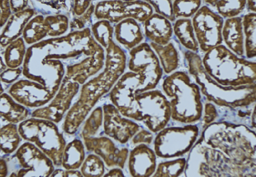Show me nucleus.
Returning a JSON list of instances; mask_svg holds the SVG:
<instances>
[{"label": "nucleus", "instance_id": "1", "mask_svg": "<svg viewBox=\"0 0 256 177\" xmlns=\"http://www.w3.org/2000/svg\"><path fill=\"white\" fill-rule=\"evenodd\" d=\"M223 18L208 6L200 8L192 20L198 45L204 52L221 45Z\"/></svg>", "mask_w": 256, "mask_h": 177}, {"label": "nucleus", "instance_id": "2", "mask_svg": "<svg viewBox=\"0 0 256 177\" xmlns=\"http://www.w3.org/2000/svg\"><path fill=\"white\" fill-rule=\"evenodd\" d=\"M145 34L148 39L158 45H168L171 39L172 30L168 19L154 14L144 22Z\"/></svg>", "mask_w": 256, "mask_h": 177}, {"label": "nucleus", "instance_id": "3", "mask_svg": "<svg viewBox=\"0 0 256 177\" xmlns=\"http://www.w3.org/2000/svg\"><path fill=\"white\" fill-rule=\"evenodd\" d=\"M242 18L235 17L228 18L224 23L222 29V40L230 49L238 55L244 54V32Z\"/></svg>", "mask_w": 256, "mask_h": 177}, {"label": "nucleus", "instance_id": "4", "mask_svg": "<svg viewBox=\"0 0 256 177\" xmlns=\"http://www.w3.org/2000/svg\"><path fill=\"white\" fill-rule=\"evenodd\" d=\"M174 30L178 39L186 48L197 51L199 45L195 37L194 29L190 19H180L175 23Z\"/></svg>", "mask_w": 256, "mask_h": 177}, {"label": "nucleus", "instance_id": "5", "mask_svg": "<svg viewBox=\"0 0 256 177\" xmlns=\"http://www.w3.org/2000/svg\"><path fill=\"white\" fill-rule=\"evenodd\" d=\"M243 30L246 37L245 47L249 58L256 54V14L248 13L242 19Z\"/></svg>", "mask_w": 256, "mask_h": 177}, {"label": "nucleus", "instance_id": "6", "mask_svg": "<svg viewBox=\"0 0 256 177\" xmlns=\"http://www.w3.org/2000/svg\"><path fill=\"white\" fill-rule=\"evenodd\" d=\"M215 7L223 17L231 18L241 13L245 9L246 1H206Z\"/></svg>", "mask_w": 256, "mask_h": 177}, {"label": "nucleus", "instance_id": "7", "mask_svg": "<svg viewBox=\"0 0 256 177\" xmlns=\"http://www.w3.org/2000/svg\"><path fill=\"white\" fill-rule=\"evenodd\" d=\"M124 26L123 42L130 48L138 45L144 39L138 24L133 19H129L126 21Z\"/></svg>", "mask_w": 256, "mask_h": 177}, {"label": "nucleus", "instance_id": "8", "mask_svg": "<svg viewBox=\"0 0 256 177\" xmlns=\"http://www.w3.org/2000/svg\"><path fill=\"white\" fill-rule=\"evenodd\" d=\"M151 46L156 49L160 58H162L164 67L167 69V71L174 69V67L172 63H174L176 66L177 62V54L172 43H170L168 45L162 46L154 43H151Z\"/></svg>", "mask_w": 256, "mask_h": 177}, {"label": "nucleus", "instance_id": "9", "mask_svg": "<svg viewBox=\"0 0 256 177\" xmlns=\"http://www.w3.org/2000/svg\"><path fill=\"white\" fill-rule=\"evenodd\" d=\"M201 4V1H176L172 7L174 16L184 17L193 16L200 9Z\"/></svg>", "mask_w": 256, "mask_h": 177}, {"label": "nucleus", "instance_id": "10", "mask_svg": "<svg viewBox=\"0 0 256 177\" xmlns=\"http://www.w3.org/2000/svg\"><path fill=\"white\" fill-rule=\"evenodd\" d=\"M150 3L159 15H162L170 21L175 20V16L172 9V4L170 1H150Z\"/></svg>", "mask_w": 256, "mask_h": 177}, {"label": "nucleus", "instance_id": "11", "mask_svg": "<svg viewBox=\"0 0 256 177\" xmlns=\"http://www.w3.org/2000/svg\"><path fill=\"white\" fill-rule=\"evenodd\" d=\"M248 7L250 10L256 11V1H248Z\"/></svg>", "mask_w": 256, "mask_h": 177}]
</instances>
